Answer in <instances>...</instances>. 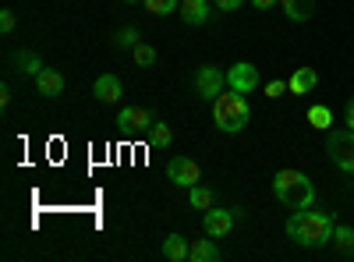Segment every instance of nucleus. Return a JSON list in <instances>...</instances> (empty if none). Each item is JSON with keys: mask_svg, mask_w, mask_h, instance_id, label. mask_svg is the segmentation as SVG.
I'll return each instance as SVG.
<instances>
[{"mask_svg": "<svg viewBox=\"0 0 354 262\" xmlns=\"http://www.w3.org/2000/svg\"><path fill=\"white\" fill-rule=\"evenodd\" d=\"M333 230H337V220L333 213H319V209H294L290 220H287V238L301 248H326L333 245Z\"/></svg>", "mask_w": 354, "mask_h": 262, "instance_id": "1", "label": "nucleus"}, {"mask_svg": "<svg viewBox=\"0 0 354 262\" xmlns=\"http://www.w3.org/2000/svg\"><path fill=\"white\" fill-rule=\"evenodd\" d=\"M273 195L287 209H308L315 202V185H312V178L305 170H277Z\"/></svg>", "mask_w": 354, "mask_h": 262, "instance_id": "2", "label": "nucleus"}, {"mask_svg": "<svg viewBox=\"0 0 354 262\" xmlns=\"http://www.w3.org/2000/svg\"><path fill=\"white\" fill-rule=\"evenodd\" d=\"M213 121L223 135H241L252 121V106L245 100V93H234V89H223L220 100L213 103Z\"/></svg>", "mask_w": 354, "mask_h": 262, "instance_id": "3", "label": "nucleus"}, {"mask_svg": "<svg viewBox=\"0 0 354 262\" xmlns=\"http://www.w3.org/2000/svg\"><path fill=\"white\" fill-rule=\"evenodd\" d=\"M192 89H195V96L216 103L220 93L227 89V71H220V68H213V64H202V68L192 75Z\"/></svg>", "mask_w": 354, "mask_h": 262, "instance_id": "4", "label": "nucleus"}, {"mask_svg": "<svg viewBox=\"0 0 354 262\" xmlns=\"http://www.w3.org/2000/svg\"><path fill=\"white\" fill-rule=\"evenodd\" d=\"M326 153L344 174H354V131L351 128L330 131L326 135Z\"/></svg>", "mask_w": 354, "mask_h": 262, "instance_id": "5", "label": "nucleus"}, {"mask_svg": "<svg viewBox=\"0 0 354 262\" xmlns=\"http://www.w3.org/2000/svg\"><path fill=\"white\" fill-rule=\"evenodd\" d=\"M241 216H245L241 206H230V209H216V206H213V209H205V216H202V230H205L209 238H227Z\"/></svg>", "mask_w": 354, "mask_h": 262, "instance_id": "6", "label": "nucleus"}, {"mask_svg": "<svg viewBox=\"0 0 354 262\" xmlns=\"http://www.w3.org/2000/svg\"><path fill=\"white\" fill-rule=\"evenodd\" d=\"M167 181L177 185V188H192V185L202 181V170H198V163L192 156H174L167 163Z\"/></svg>", "mask_w": 354, "mask_h": 262, "instance_id": "7", "label": "nucleus"}, {"mask_svg": "<svg viewBox=\"0 0 354 262\" xmlns=\"http://www.w3.org/2000/svg\"><path fill=\"white\" fill-rule=\"evenodd\" d=\"M262 85V75H259V68L255 64H248V61H238L230 71H227V89H234V93H255Z\"/></svg>", "mask_w": 354, "mask_h": 262, "instance_id": "8", "label": "nucleus"}, {"mask_svg": "<svg viewBox=\"0 0 354 262\" xmlns=\"http://www.w3.org/2000/svg\"><path fill=\"white\" fill-rule=\"evenodd\" d=\"M160 118L153 110H145V106H124L121 113H117V128H121L124 135H138V131H149Z\"/></svg>", "mask_w": 354, "mask_h": 262, "instance_id": "9", "label": "nucleus"}, {"mask_svg": "<svg viewBox=\"0 0 354 262\" xmlns=\"http://www.w3.org/2000/svg\"><path fill=\"white\" fill-rule=\"evenodd\" d=\"M93 96H96V103L113 106V103H121L124 85H121V78H117V75H100V78H96V85H93Z\"/></svg>", "mask_w": 354, "mask_h": 262, "instance_id": "10", "label": "nucleus"}, {"mask_svg": "<svg viewBox=\"0 0 354 262\" xmlns=\"http://www.w3.org/2000/svg\"><path fill=\"white\" fill-rule=\"evenodd\" d=\"M11 64H15L18 75H28V78H36V75L46 68V61H43L36 50H15V53H11Z\"/></svg>", "mask_w": 354, "mask_h": 262, "instance_id": "11", "label": "nucleus"}, {"mask_svg": "<svg viewBox=\"0 0 354 262\" xmlns=\"http://www.w3.org/2000/svg\"><path fill=\"white\" fill-rule=\"evenodd\" d=\"M36 89H39V96L57 100V96L64 93V75L57 71V68H43V71L36 75Z\"/></svg>", "mask_w": 354, "mask_h": 262, "instance_id": "12", "label": "nucleus"}, {"mask_svg": "<svg viewBox=\"0 0 354 262\" xmlns=\"http://www.w3.org/2000/svg\"><path fill=\"white\" fill-rule=\"evenodd\" d=\"M287 85H290L294 96H308L315 85H319V71H315V68H298V71L287 78Z\"/></svg>", "mask_w": 354, "mask_h": 262, "instance_id": "13", "label": "nucleus"}, {"mask_svg": "<svg viewBox=\"0 0 354 262\" xmlns=\"http://www.w3.org/2000/svg\"><path fill=\"white\" fill-rule=\"evenodd\" d=\"M188 262H220V248L213 245L209 234L188 245Z\"/></svg>", "mask_w": 354, "mask_h": 262, "instance_id": "14", "label": "nucleus"}, {"mask_svg": "<svg viewBox=\"0 0 354 262\" xmlns=\"http://www.w3.org/2000/svg\"><path fill=\"white\" fill-rule=\"evenodd\" d=\"M185 25H205L209 21V0H181Z\"/></svg>", "mask_w": 354, "mask_h": 262, "instance_id": "15", "label": "nucleus"}, {"mask_svg": "<svg viewBox=\"0 0 354 262\" xmlns=\"http://www.w3.org/2000/svg\"><path fill=\"white\" fill-rule=\"evenodd\" d=\"M280 8L290 21H308L315 15V0H280Z\"/></svg>", "mask_w": 354, "mask_h": 262, "instance_id": "16", "label": "nucleus"}, {"mask_svg": "<svg viewBox=\"0 0 354 262\" xmlns=\"http://www.w3.org/2000/svg\"><path fill=\"white\" fill-rule=\"evenodd\" d=\"M188 206L192 209H213L216 206V195H213V188H205V185H192L188 188Z\"/></svg>", "mask_w": 354, "mask_h": 262, "instance_id": "17", "label": "nucleus"}, {"mask_svg": "<svg viewBox=\"0 0 354 262\" xmlns=\"http://www.w3.org/2000/svg\"><path fill=\"white\" fill-rule=\"evenodd\" d=\"M163 259L170 262H188V241L181 234H167L163 238Z\"/></svg>", "mask_w": 354, "mask_h": 262, "instance_id": "18", "label": "nucleus"}, {"mask_svg": "<svg viewBox=\"0 0 354 262\" xmlns=\"http://www.w3.org/2000/svg\"><path fill=\"white\" fill-rule=\"evenodd\" d=\"M333 248H337V255H344V259L354 255V227L337 223V230H333Z\"/></svg>", "mask_w": 354, "mask_h": 262, "instance_id": "19", "label": "nucleus"}, {"mask_svg": "<svg viewBox=\"0 0 354 262\" xmlns=\"http://www.w3.org/2000/svg\"><path fill=\"white\" fill-rule=\"evenodd\" d=\"M170 142H174V131L167 121H156L149 128V149H170Z\"/></svg>", "mask_w": 354, "mask_h": 262, "instance_id": "20", "label": "nucleus"}, {"mask_svg": "<svg viewBox=\"0 0 354 262\" xmlns=\"http://www.w3.org/2000/svg\"><path fill=\"white\" fill-rule=\"evenodd\" d=\"M131 57H135V64H138V68H156V61H160L156 46H149V43H138V46L131 50Z\"/></svg>", "mask_w": 354, "mask_h": 262, "instance_id": "21", "label": "nucleus"}, {"mask_svg": "<svg viewBox=\"0 0 354 262\" xmlns=\"http://www.w3.org/2000/svg\"><path fill=\"white\" fill-rule=\"evenodd\" d=\"M142 4H145V11L156 15V18H167L174 11H181V0H142Z\"/></svg>", "mask_w": 354, "mask_h": 262, "instance_id": "22", "label": "nucleus"}, {"mask_svg": "<svg viewBox=\"0 0 354 262\" xmlns=\"http://www.w3.org/2000/svg\"><path fill=\"white\" fill-rule=\"evenodd\" d=\"M113 43L121 46V50H135V46L142 43V32H138V28H131V25H124V28H117Z\"/></svg>", "mask_w": 354, "mask_h": 262, "instance_id": "23", "label": "nucleus"}, {"mask_svg": "<svg viewBox=\"0 0 354 262\" xmlns=\"http://www.w3.org/2000/svg\"><path fill=\"white\" fill-rule=\"evenodd\" d=\"M308 121H312V128H319V131H330V110L326 106H312V113H308Z\"/></svg>", "mask_w": 354, "mask_h": 262, "instance_id": "24", "label": "nucleus"}, {"mask_svg": "<svg viewBox=\"0 0 354 262\" xmlns=\"http://www.w3.org/2000/svg\"><path fill=\"white\" fill-rule=\"evenodd\" d=\"M15 25H18L15 11H11V8H4V11H0V32H4V36H11V32H15Z\"/></svg>", "mask_w": 354, "mask_h": 262, "instance_id": "25", "label": "nucleus"}, {"mask_svg": "<svg viewBox=\"0 0 354 262\" xmlns=\"http://www.w3.org/2000/svg\"><path fill=\"white\" fill-rule=\"evenodd\" d=\"M283 93H290V85H287L283 78H273L270 85H266V96H270V100H280Z\"/></svg>", "mask_w": 354, "mask_h": 262, "instance_id": "26", "label": "nucleus"}, {"mask_svg": "<svg viewBox=\"0 0 354 262\" xmlns=\"http://www.w3.org/2000/svg\"><path fill=\"white\" fill-rule=\"evenodd\" d=\"M213 4H216L223 15H230V11H241V8H245V0H213Z\"/></svg>", "mask_w": 354, "mask_h": 262, "instance_id": "27", "label": "nucleus"}, {"mask_svg": "<svg viewBox=\"0 0 354 262\" xmlns=\"http://www.w3.org/2000/svg\"><path fill=\"white\" fill-rule=\"evenodd\" d=\"M344 124H347V128L354 131V96H351V100L344 103Z\"/></svg>", "mask_w": 354, "mask_h": 262, "instance_id": "28", "label": "nucleus"}, {"mask_svg": "<svg viewBox=\"0 0 354 262\" xmlns=\"http://www.w3.org/2000/svg\"><path fill=\"white\" fill-rule=\"evenodd\" d=\"M277 4H280V0H252V8H255V11H273Z\"/></svg>", "mask_w": 354, "mask_h": 262, "instance_id": "29", "label": "nucleus"}, {"mask_svg": "<svg viewBox=\"0 0 354 262\" xmlns=\"http://www.w3.org/2000/svg\"><path fill=\"white\" fill-rule=\"evenodd\" d=\"M8 103H11V89L4 85V89H0V106H8Z\"/></svg>", "mask_w": 354, "mask_h": 262, "instance_id": "30", "label": "nucleus"}, {"mask_svg": "<svg viewBox=\"0 0 354 262\" xmlns=\"http://www.w3.org/2000/svg\"><path fill=\"white\" fill-rule=\"evenodd\" d=\"M124 4H142V0H124Z\"/></svg>", "mask_w": 354, "mask_h": 262, "instance_id": "31", "label": "nucleus"}]
</instances>
